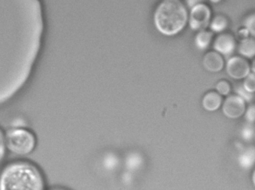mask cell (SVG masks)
Returning a JSON list of instances; mask_svg holds the SVG:
<instances>
[{
	"label": "cell",
	"mask_w": 255,
	"mask_h": 190,
	"mask_svg": "<svg viewBox=\"0 0 255 190\" xmlns=\"http://www.w3.org/2000/svg\"><path fill=\"white\" fill-rule=\"evenodd\" d=\"M44 182L39 169L26 161L7 165L0 175V190H44Z\"/></svg>",
	"instance_id": "1"
},
{
	"label": "cell",
	"mask_w": 255,
	"mask_h": 190,
	"mask_svg": "<svg viewBox=\"0 0 255 190\" xmlns=\"http://www.w3.org/2000/svg\"><path fill=\"white\" fill-rule=\"evenodd\" d=\"M155 24L165 35H173L181 31L187 20V12L180 0H165L156 9Z\"/></svg>",
	"instance_id": "2"
},
{
	"label": "cell",
	"mask_w": 255,
	"mask_h": 190,
	"mask_svg": "<svg viewBox=\"0 0 255 190\" xmlns=\"http://www.w3.org/2000/svg\"><path fill=\"white\" fill-rule=\"evenodd\" d=\"M5 143L9 151L17 155H28L35 150L36 137L33 133L24 128L8 130L5 135Z\"/></svg>",
	"instance_id": "3"
},
{
	"label": "cell",
	"mask_w": 255,
	"mask_h": 190,
	"mask_svg": "<svg viewBox=\"0 0 255 190\" xmlns=\"http://www.w3.org/2000/svg\"><path fill=\"white\" fill-rule=\"evenodd\" d=\"M210 10L206 4H198L192 7L189 23L193 30H202L208 25Z\"/></svg>",
	"instance_id": "4"
},
{
	"label": "cell",
	"mask_w": 255,
	"mask_h": 190,
	"mask_svg": "<svg viewBox=\"0 0 255 190\" xmlns=\"http://www.w3.org/2000/svg\"><path fill=\"white\" fill-rule=\"evenodd\" d=\"M245 102L242 97L231 95L225 100L223 105L224 114L230 118H237L245 112Z\"/></svg>",
	"instance_id": "5"
},
{
	"label": "cell",
	"mask_w": 255,
	"mask_h": 190,
	"mask_svg": "<svg viewBox=\"0 0 255 190\" xmlns=\"http://www.w3.org/2000/svg\"><path fill=\"white\" fill-rule=\"evenodd\" d=\"M249 63L241 57L235 56L228 61L227 71L234 79H243L249 74Z\"/></svg>",
	"instance_id": "6"
},
{
	"label": "cell",
	"mask_w": 255,
	"mask_h": 190,
	"mask_svg": "<svg viewBox=\"0 0 255 190\" xmlns=\"http://www.w3.org/2000/svg\"><path fill=\"white\" fill-rule=\"evenodd\" d=\"M235 40L231 34H222L214 42L216 50L224 55H229L235 49Z\"/></svg>",
	"instance_id": "7"
},
{
	"label": "cell",
	"mask_w": 255,
	"mask_h": 190,
	"mask_svg": "<svg viewBox=\"0 0 255 190\" xmlns=\"http://www.w3.org/2000/svg\"><path fill=\"white\" fill-rule=\"evenodd\" d=\"M204 65L209 71L218 72L223 67V59L218 52L211 51L207 52L204 56Z\"/></svg>",
	"instance_id": "8"
},
{
	"label": "cell",
	"mask_w": 255,
	"mask_h": 190,
	"mask_svg": "<svg viewBox=\"0 0 255 190\" xmlns=\"http://www.w3.org/2000/svg\"><path fill=\"white\" fill-rule=\"evenodd\" d=\"M222 97L215 91H210L204 96L203 106L208 111H215L219 109L222 103Z\"/></svg>",
	"instance_id": "9"
},
{
	"label": "cell",
	"mask_w": 255,
	"mask_h": 190,
	"mask_svg": "<svg viewBox=\"0 0 255 190\" xmlns=\"http://www.w3.org/2000/svg\"><path fill=\"white\" fill-rule=\"evenodd\" d=\"M240 53L245 56L252 58L255 53V43L254 39L246 38L243 40L239 48Z\"/></svg>",
	"instance_id": "10"
},
{
	"label": "cell",
	"mask_w": 255,
	"mask_h": 190,
	"mask_svg": "<svg viewBox=\"0 0 255 190\" xmlns=\"http://www.w3.org/2000/svg\"><path fill=\"white\" fill-rule=\"evenodd\" d=\"M212 33L210 31H203L198 33L195 37V44L199 49H204L210 44L212 39Z\"/></svg>",
	"instance_id": "11"
},
{
	"label": "cell",
	"mask_w": 255,
	"mask_h": 190,
	"mask_svg": "<svg viewBox=\"0 0 255 190\" xmlns=\"http://www.w3.org/2000/svg\"><path fill=\"white\" fill-rule=\"evenodd\" d=\"M228 25L226 18L222 15L216 16L212 21L211 28L214 31H222L225 29Z\"/></svg>",
	"instance_id": "12"
},
{
	"label": "cell",
	"mask_w": 255,
	"mask_h": 190,
	"mask_svg": "<svg viewBox=\"0 0 255 190\" xmlns=\"http://www.w3.org/2000/svg\"><path fill=\"white\" fill-rule=\"evenodd\" d=\"M244 89L248 92H253L255 89V74L251 73L248 75L247 79L244 82Z\"/></svg>",
	"instance_id": "13"
},
{
	"label": "cell",
	"mask_w": 255,
	"mask_h": 190,
	"mask_svg": "<svg viewBox=\"0 0 255 190\" xmlns=\"http://www.w3.org/2000/svg\"><path fill=\"white\" fill-rule=\"evenodd\" d=\"M216 89L222 95H227L230 92L231 86L227 81L222 80L218 82L216 85Z\"/></svg>",
	"instance_id": "14"
},
{
	"label": "cell",
	"mask_w": 255,
	"mask_h": 190,
	"mask_svg": "<svg viewBox=\"0 0 255 190\" xmlns=\"http://www.w3.org/2000/svg\"><path fill=\"white\" fill-rule=\"evenodd\" d=\"M5 151H6L5 136L2 129L0 128V161L5 157Z\"/></svg>",
	"instance_id": "15"
},
{
	"label": "cell",
	"mask_w": 255,
	"mask_h": 190,
	"mask_svg": "<svg viewBox=\"0 0 255 190\" xmlns=\"http://www.w3.org/2000/svg\"><path fill=\"white\" fill-rule=\"evenodd\" d=\"M255 15L252 14L249 16V17L246 19V22H245V25L246 26V29L250 32L252 35H255Z\"/></svg>",
	"instance_id": "16"
},
{
	"label": "cell",
	"mask_w": 255,
	"mask_h": 190,
	"mask_svg": "<svg viewBox=\"0 0 255 190\" xmlns=\"http://www.w3.org/2000/svg\"><path fill=\"white\" fill-rule=\"evenodd\" d=\"M202 1L203 0H187V3L189 7H193L197 4H200V2Z\"/></svg>",
	"instance_id": "17"
},
{
	"label": "cell",
	"mask_w": 255,
	"mask_h": 190,
	"mask_svg": "<svg viewBox=\"0 0 255 190\" xmlns=\"http://www.w3.org/2000/svg\"><path fill=\"white\" fill-rule=\"evenodd\" d=\"M65 190V189H62V188H55V189H53V190Z\"/></svg>",
	"instance_id": "18"
},
{
	"label": "cell",
	"mask_w": 255,
	"mask_h": 190,
	"mask_svg": "<svg viewBox=\"0 0 255 190\" xmlns=\"http://www.w3.org/2000/svg\"><path fill=\"white\" fill-rule=\"evenodd\" d=\"M213 2H218V1H221V0H210Z\"/></svg>",
	"instance_id": "19"
}]
</instances>
